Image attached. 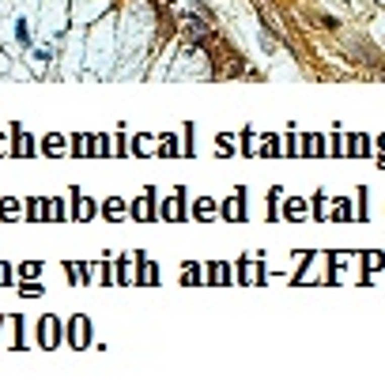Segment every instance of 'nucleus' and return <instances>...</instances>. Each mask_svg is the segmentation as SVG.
Returning <instances> with one entry per match:
<instances>
[{
  "label": "nucleus",
  "mask_w": 385,
  "mask_h": 385,
  "mask_svg": "<svg viewBox=\"0 0 385 385\" xmlns=\"http://www.w3.org/2000/svg\"><path fill=\"white\" fill-rule=\"evenodd\" d=\"M366 264H370V268H381V264H385V253H370V257H366Z\"/></svg>",
  "instance_id": "obj_3"
},
{
  "label": "nucleus",
  "mask_w": 385,
  "mask_h": 385,
  "mask_svg": "<svg viewBox=\"0 0 385 385\" xmlns=\"http://www.w3.org/2000/svg\"><path fill=\"white\" fill-rule=\"evenodd\" d=\"M15 212H19V204H15V200H12V204H8V200H4V204H0V215H4V219H12Z\"/></svg>",
  "instance_id": "obj_2"
},
{
  "label": "nucleus",
  "mask_w": 385,
  "mask_h": 385,
  "mask_svg": "<svg viewBox=\"0 0 385 385\" xmlns=\"http://www.w3.org/2000/svg\"><path fill=\"white\" fill-rule=\"evenodd\" d=\"M83 340H87V321L76 317V344H83Z\"/></svg>",
  "instance_id": "obj_1"
}]
</instances>
